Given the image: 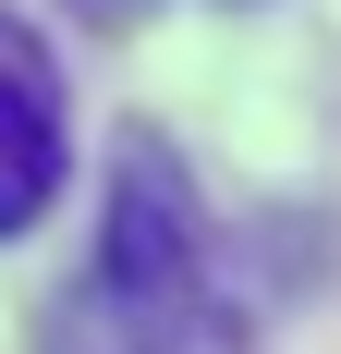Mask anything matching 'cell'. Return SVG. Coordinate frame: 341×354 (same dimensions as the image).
<instances>
[{"instance_id":"3957f363","label":"cell","mask_w":341,"mask_h":354,"mask_svg":"<svg viewBox=\"0 0 341 354\" xmlns=\"http://www.w3.org/2000/svg\"><path fill=\"white\" fill-rule=\"evenodd\" d=\"M86 12H135V0H86Z\"/></svg>"},{"instance_id":"7a4b0ae2","label":"cell","mask_w":341,"mask_h":354,"mask_svg":"<svg viewBox=\"0 0 341 354\" xmlns=\"http://www.w3.org/2000/svg\"><path fill=\"white\" fill-rule=\"evenodd\" d=\"M61 183H73V98H61V62H49V37L0 0V245L61 208Z\"/></svg>"},{"instance_id":"6da1fadb","label":"cell","mask_w":341,"mask_h":354,"mask_svg":"<svg viewBox=\"0 0 341 354\" xmlns=\"http://www.w3.org/2000/svg\"><path fill=\"white\" fill-rule=\"evenodd\" d=\"M49 354H244V318L220 293V269H207L195 183H183V159L159 135L122 147L110 208H98V269L61 306Z\"/></svg>"}]
</instances>
